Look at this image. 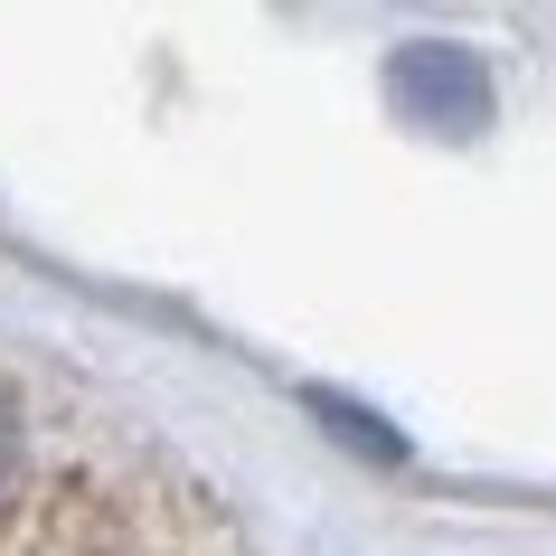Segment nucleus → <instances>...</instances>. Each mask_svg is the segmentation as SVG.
<instances>
[{
    "mask_svg": "<svg viewBox=\"0 0 556 556\" xmlns=\"http://www.w3.org/2000/svg\"><path fill=\"white\" fill-rule=\"evenodd\" d=\"M387 104L425 132H453L471 142L481 123H491V66L471 58L463 38H406L396 58H387Z\"/></svg>",
    "mask_w": 556,
    "mask_h": 556,
    "instance_id": "nucleus-1",
    "label": "nucleus"
},
{
    "mask_svg": "<svg viewBox=\"0 0 556 556\" xmlns=\"http://www.w3.org/2000/svg\"><path fill=\"white\" fill-rule=\"evenodd\" d=\"M312 406L330 415V434H350V443H368V453H396V434H378V415H358V406H340V396H312Z\"/></svg>",
    "mask_w": 556,
    "mask_h": 556,
    "instance_id": "nucleus-2",
    "label": "nucleus"
},
{
    "mask_svg": "<svg viewBox=\"0 0 556 556\" xmlns=\"http://www.w3.org/2000/svg\"><path fill=\"white\" fill-rule=\"evenodd\" d=\"M10 481H20V415L0 406V500H10Z\"/></svg>",
    "mask_w": 556,
    "mask_h": 556,
    "instance_id": "nucleus-3",
    "label": "nucleus"
}]
</instances>
